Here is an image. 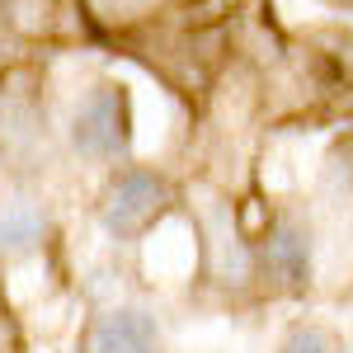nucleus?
<instances>
[{
    "label": "nucleus",
    "mask_w": 353,
    "mask_h": 353,
    "mask_svg": "<svg viewBox=\"0 0 353 353\" xmlns=\"http://www.w3.org/2000/svg\"><path fill=\"white\" fill-rule=\"evenodd\" d=\"M71 151L90 165H109L118 161L128 146H132V99H128V90L123 85H94L90 94H85L76 113H71Z\"/></svg>",
    "instance_id": "obj_1"
},
{
    "label": "nucleus",
    "mask_w": 353,
    "mask_h": 353,
    "mask_svg": "<svg viewBox=\"0 0 353 353\" xmlns=\"http://www.w3.org/2000/svg\"><path fill=\"white\" fill-rule=\"evenodd\" d=\"M165 208H170V179L146 165H128L109 174L99 193V226L109 241H137L146 226L161 221Z\"/></svg>",
    "instance_id": "obj_2"
},
{
    "label": "nucleus",
    "mask_w": 353,
    "mask_h": 353,
    "mask_svg": "<svg viewBox=\"0 0 353 353\" xmlns=\"http://www.w3.org/2000/svg\"><path fill=\"white\" fill-rule=\"evenodd\" d=\"M85 353H161V325L141 306H113L90 325Z\"/></svg>",
    "instance_id": "obj_3"
},
{
    "label": "nucleus",
    "mask_w": 353,
    "mask_h": 353,
    "mask_svg": "<svg viewBox=\"0 0 353 353\" xmlns=\"http://www.w3.org/2000/svg\"><path fill=\"white\" fill-rule=\"evenodd\" d=\"M264 278H273L278 288H301L311 278V231L301 221L283 217L278 226H269V236L254 250Z\"/></svg>",
    "instance_id": "obj_4"
},
{
    "label": "nucleus",
    "mask_w": 353,
    "mask_h": 353,
    "mask_svg": "<svg viewBox=\"0 0 353 353\" xmlns=\"http://www.w3.org/2000/svg\"><path fill=\"white\" fill-rule=\"evenodd\" d=\"M52 221L33 198H0V254L5 259H24L48 241Z\"/></svg>",
    "instance_id": "obj_5"
},
{
    "label": "nucleus",
    "mask_w": 353,
    "mask_h": 353,
    "mask_svg": "<svg viewBox=\"0 0 353 353\" xmlns=\"http://www.w3.org/2000/svg\"><path fill=\"white\" fill-rule=\"evenodd\" d=\"M283 353H339L334 334H325L321 325H297L283 339Z\"/></svg>",
    "instance_id": "obj_6"
},
{
    "label": "nucleus",
    "mask_w": 353,
    "mask_h": 353,
    "mask_svg": "<svg viewBox=\"0 0 353 353\" xmlns=\"http://www.w3.org/2000/svg\"><path fill=\"white\" fill-rule=\"evenodd\" d=\"M151 5H156V0H99L104 19H141Z\"/></svg>",
    "instance_id": "obj_7"
}]
</instances>
